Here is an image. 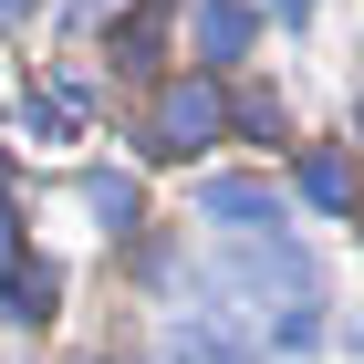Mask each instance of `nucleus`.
I'll return each mask as SVG.
<instances>
[{
    "label": "nucleus",
    "instance_id": "obj_1",
    "mask_svg": "<svg viewBox=\"0 0 364 364\" xmlns=\"http://www.w3.org/2000/svg\"><path fill=\"white\" fill-rule=\"evenodd\" d=\"M208 219H229L240 240H281V188L271 177H208V198H198Z\"/></svg>",
    "mask_w": 364,
    "mask_h": 364
},
{
    "label": "nucleus",
    "instance_id": "obj_4",
    "mask_svg": "<svg viewBox=\"0 0 364 364\" xmlns=\"http://www.w3.org/2000/svg\"><path fill=\"white\" fill-rule=\"evenodd\" d=\"M0 291L21 302V323H53V302H63V271H53V260H11V271H0Z\"/></svg>",
    "mask_w": 364,
    "mask_h": 364
},
{
    "label": "nucleus",
    "instance_id": "obj_2",
    "mask_svg": "<svg viewBox=\"0 0 364 364\" xmlns=\"http://www.w3.org/2000/svg\"><path fill=\"white\" fill-rule=\"evenodd\" d=\"M219 125H229V105H219V84H177L167 105H156V136H167L177 156H198V146H219Z\"/></svg>",
    "mask_w": 364,
    "mask_h": 364
},
{
    "label": "nucleus",
    "instance_id": "obj_7",
    "mask_svg": "<svg viewBox=\"0 0 364 364\" xmlns=\"http://www.w3.org/2000/svg\"><path fill=\"white\" fill-rule=\"evenodd\" d=\"M167 364H240V343H229L219 323H177V333H167Z\"/></svg>",
    "mask_w": 364,
    "mask_h": 364
},
{
    "label": "nucleus",
    "instance_id": "obj_3",
    "mask_svg": "<svg viewBox=\"0 0 364 364\" xmlns=\"http://www.w3.org/2000/svg\"><path fill=\"white\" fill-rule=\"evenodd\" d=\"M198 53H208V63H240V53H250V11H240V0H198Z\"/></svg>",
    "mask_w": 364,
    "mask_h": 364
},
{
    "label": "nucleus",
    "instance_id": "obj_10",
    "mask_svg": "<svg viewBox=\"0 0 364 364\" xmlns=\"http://www.w3.org/2000/svg\"><path fill=\"white\" fill-rule=\"evenodd\" d=\"M281 11H291V21H302V11H312V0H281Z\"/></svg>",
    "mask_w": 364,
    "mask_h": 364
},
{
    "label": "nucleus",
    "instance_id": "obj_5",
    "mask_svg": "<svg viewBox=\"0 0 364 364\" xmlns=\"http://www.w3.org/2000/svg\"><path fill=\"white\" fill-rule=\"evenodd\" d=\"M84 208H94L105 229H136L146 198H136V177H125V167H94V177H84Z\"/></svg>",
    "mask_w": 364,
    "mask_h": 364
},
{
    "label": "nucleus",
    "instance_id": "obj_6",
    "mask_svg": "<svg viewBox=\"0 0 364 364\" xmlns=\"http://www.w3.org/2000/svg\"><path fill=\"white\" fill-rule=\"evenodd\" d=\"M302 198H312V208H354V167H343L333 146H312V156H302Z\"/></svg>",
    "mask_w": 364,
    "mask_h": 364
},
{
    "label": "nucleus",
    "instance_id": "obj_9",
    "mask_svg": "<svg viewBox=\"0 0 364 364\" xmlns=\"http://www.w3.org/2000/svg\"><path fill=\"white\" fill-rule=\"evenodd\" d=\"M31 11H42V0H0V21H31Z\"/></svg>",
    "mask_w": 364,
    "mask_h": 364
},
{
    "label": "nucleus",
    "instance_id": "obj_8",
    "mask_svg": "<svg viewBox=\"0 0 364 364\" xmlns=\"http://www.w3.org/2000/svg\"><path fill=\"white\" fill-rule=\"evenodd\" d=\"M156 31H167V0H146L136 21L114 31V63H125V73H146V63H156Z\"/></svg>",
    "mask_w": 364,
    "mask_h": 364
}]
</instances>
